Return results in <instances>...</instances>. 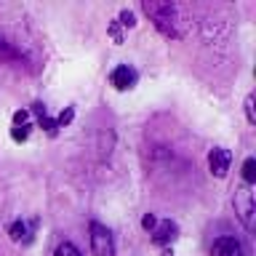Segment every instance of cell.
Masks as SVG:
<instances>
[{"label": "cell", "mask_w": 256, "mask_h": 256, "mask_svg": "<svg viewBox=\"0 0 256 256\" xmlns=\"http://www.w3.org/2000/svg\"><path fill=\"white\" fill-rule=\"evenodd\" d=\"M142 11L150 16V22L155 24V30L166 38L179 40L187 32V16L176 3H158V0H144Z\"/></svg>", "instance_id": "cell-1"}, {"label": "cell", "mask_w": 256, "mask_h": 256, "mask_svg": "<svg viewBox=\"0 0 256 256\" xmlns=\"http://www.w3.org/2000/svg\"><path fill=\"white\" fill-rule=\"evenodd\" d=\"M232 206H235V214L238 219L243 222L246 230H254V214H256V206H254V192L248 184L235 190V198H232Z\"/></svg>", "instance_id": "cell-2"}, {"label": "cell", "mask_w": 256, "mask_h": 256, "mask_svg": "<svg viewBox=\"0 0 256 256\" xmlns=\"http://www.w3.org/2000/svg\"><path fill=\"white\" fill-rule=\"evenodd\" d=\"M91 251L94 256H115V243H112V232L99 222H91Z\"/></svg>", "instance_id": "cell-3"}, {"label": "cell", "mask_w": 256, "mask_h": 256, "mask_svg": "<svg viewBox=\"0 0 256 256\" xmlns=\"http://www.w3.org/2000/svg\"><path fill=\"white\" fill-rule=\"evenodd\" d=\"M230 163H232V152L224 150V147H214L208 152V168H211V174L216 179H224L230 171Z\"/></svg>", "instance_id": "cell-4"}, {"label": "cell", "mask_w": 256, "mask_h": 256, "mask_svg": "<svg viewBox=\"0 0 256 256\" xmlns=\"http://www.w3.org/2000/svg\"><path fill=\"white\" fill-rule=\"evenodd\" d=\"M35 230H38V219H32L30 224L22 222V219L8 224V235H11V240L14 243H24V246H30L32 240H35Z\"/></svg>", "instance_id": "cell-5"}, {"label": "cell", "mask_w": 256, "mask_h": 256, "mask_svg": "<svg viewBox=\"0 0 256 256\" xmlns=\"http://www.w3.org/2000/svg\"><path fill=\"white\" fill-rule=\"evenodd\" d=\"M150 235H152V243H155V246L168 248L176 238H179V227H176V222L166 219V222H158V224H155V230H152Z\"/></svg>", "instance_id": "cell-6"}, {"label": "cell", "mask_w": 256, "mask_h": 256, "mask_svg": "<svg viewBox=\"0 0 256 256\" xmlns=\"http://www.w3.org/2000/svg\"><path fill=\"white\" fill-rule=\"evenodd\" d=\"M136 80H139V75H136V70L128 67V64H120V67H115L110 72V83L115 86L118 91H128V88H134Z\"/></svg>", "instance_id": "cell-7"}, {"label": "cell", "mask_w": 256, "mask_h": 256, "mask_svg": "<svg viewBox=\"0 0 256 256\" xmlns=\"http://www.w3.org/2000/svg\"><path fill=\"white\" fill-rule=\"evenodd\" d=\"M211 256H243V246H240V240L224 235L219 240H214Z\"/></svg>", "instance_id": "cell-8"}, {"label": "cell", "mask_w": 256, "mask_h": 256, "mask_svg": "<svg viewBox=\"0 0 256 256\" xmlns=\"http://www.w3.org/2000/svg\"><path fill=\"white\" fill-rule=\"evenodd\" d=\"M30 112H32V115L38 118V126L43 128V131H46L48 136H56V131H59V128H56V120H54L51 115H48L46 104H40V102H35V104H32V107H30Z\"/></svg>", "instance_id": "cell-9"}, {"label": "cell", "mask_w": 256, "mask_h": 256, "mask_svg": "<svg viewBox=\"0 0 256 256\" xmlns=\"http://www.w3.org/2000/svg\"><path fill=\"white\" fill-rule=\"evenodd\" d=\"M254 182H256V160L246 158V163H243V184L254 187Z\"/></svg>", "instance_id": "cell-10"}, {"label": "cell", "mask_w": 256, "mask_h": 256, "mask_svg": "<svg viewBox=\"0 0 256 256\" xmlns=\"http://www.w3.org/2000/svg\"><path fill=\"white\" fill-rule=\"evenodd\" d=\"M54 256H83V254L78 251V246H75V243H70V240H64V243H59V246H56Z\"/></svg>", "instance_id": "cell-11"}, {"label": "cell", "mask_w": 256, "mask_h": 256, "mask_svg": "<svg viewBox=\"0 0 256 256\" xmlns=\"http://www.w3.org/2000/svg\"><path fill=\"white\" fill-rule=\"evenodd\" d=\"M30 131H32V123H30V126H14V128H11V139H14L16 144H22V142L30 139Z\"/></svg>", "instance_id": "cell-12"}, {"label": "cell", "mask_w": 256, "mask_h": 256, "mask_svg": "<svg viewBox=\"0 0 256 256\" xmlns=\"http://www.w3.org/2000/svg\"><path fill=\"white\" fill-rule=\"evenodd\" d=\"M72 118H75V107H67V110H62L59 115H56V128H64V126H70L72 123Z\"/></svg>", "instance_id": "cell-13"}, {"label": "cell", "mask_w": 256, "mask_h": 256, "mask_svg": "<svg viewBox=\"0 0 256 256\" xmlns=\"http://www.w3.org/2000/svg\"><path fill=\"white\" fill-rule=\"evenodd\" d=\"M118 24H123V27H136V16H134V11L123 8V11H120V16H118Z\"/></svg>", "instance_id": "cell-14"}, {"label": "cell", "mask_w": 256, "mask_h": 256, "mask_svg": "<svg viewBox=\"0 0 256 256\" xmlns=\"http://www.w3.org/2000/svg\"><path fill=\"white\" fill-rule=\"evenodd\" d=\"M0 56H6V59H19V51H14L11 43H8L6 38H0Z\"/></svg>", "instance_id": "cell-15"}, {"label": "cell", "mask_w": 256, "mask_h": 256, "mask_svg": "<svg viewBox=\"0 0 256 256\" xmlns=\"http://www.w3.org/2000/svg\"><path fill=\"white\" fill-rule=\"evenodd\" d=\"M14 126H30V112L27 110H16L14 112Z\"/></svg>", "instance_id": "cell-16"}, {"label": "cell", "mask_w": 256, "mask_h": 256, "mask_svg": "<svg viewBox=\"0 0 256 256\" xmlns=\"http://www.w3.org/2000/svg\"><path fill=\"white\" fill-rule=\"evenodd\" d=\"M110 35H112V40H115L118 46L123 43V32H120V24H118V19H115V22H110Z\"/></svg>", "instance_id": "cell-17"}, {"label": "cell", "mask_w": 256, "mask_h": 256, "mask_svg": "<svg viewBox=\"0 0 256 256\" xmlns=\"http://www.w3.org/2000/svg\"><path fill=\"white\" fill-rule=\"evenodd\" d=\"M246 118H248V123H256V115H254V96H248L246 99Z\"/></svg>", "instance_id": "cell-18"}, {"label": "cell", "mask_w": 256, "mask_h": 256, "mask_svg": "<svg viewBox=\"0 0 256 256\" xmlns=\"http://www.w3.org/2000/svg\"><path fill=\"white\" fill-rule=\"evenodd\" d=\"M155 224H158V219H155L152 214H144V216H142V227L147 230V232H152V230H155Z\"/></svg>", "instance_id": "cell-19"}, {"label": "cell", "mask_w": 256, "mask_h": 256, "mask_svg": "<svg viewBox=\"0 0 256 256\" xmlns=\"http://www.w3.org/2000/svg\"><path fill=\"white\" fill-rule=\"evenodd\" d=\"M163 256H174V251L171 248H163Z\"/></svg>", "instance_id": "cell-20"}]
</instances>
